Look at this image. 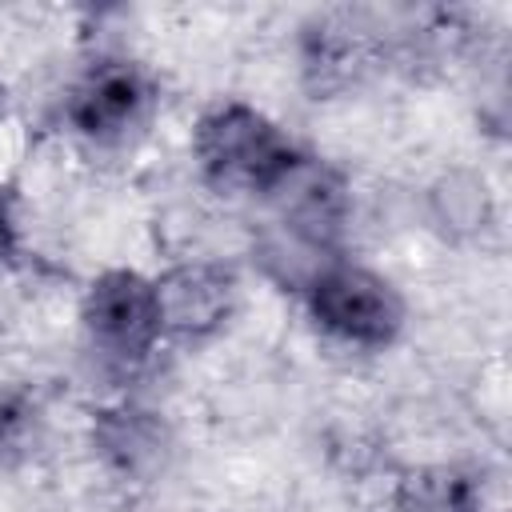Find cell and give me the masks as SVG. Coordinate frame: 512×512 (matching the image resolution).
<instances>
[{"label": "cell", "instance_id": "6da1fadb", "mask_svg": "<svg viewBox=\"0 0 512 512\" xmlns=\"http://www.w3.org/2000/svg\"><path fill=\"white\" fill-rule=\"evenodd\" d=\"M300 148L288 132L248 100H216L192 124V160L208 188L224 196H256L292 168Z\"/></svg>", "mask_w": 512, "mask_h": 512}, {"label": "cell", "instance_id": "7a4b0ae2", "mask_svg": "<svg viewBox=\"0 0 512 512\" xmlns=\"http://www.w3.org/2000/svg\"><path fill=\"white\" fill-rule=\"evenodd\" d=\"M76 324L84 332L88 352L120 376L140 372L164 344L152 276L136 268L100 272L76 304Z\"/></svg>", "mask_w": 512, "mask_h": 512}, {"label": "cell", "instance_id": "3957f363", "mask_svg": "<svg viewBox=\"0 0 512 512\" xmlns=\"http://www.w3.org/2000/svg\"><path fill=\"white\" fill-rule=\"evenodd\" d=\"M300 296L320 336L352 352H380L404 328V296L396 284L384 272L344 256L320 268Z\"/></svg>", "mask_w": 512, "mask_h": 512}, {"label": "cell", "instance_id": "277c9868", "mask_svg": "<svg viewBox=\"0 0 512 512\" xmlns=\"http://www.w3.org/2000/svg\"><path fill=\"white\" fill-rule=\"evenodd\" d=\"M152 80L124 56H100L88 64L68 96H64V124L100 148L128 144L152 112Z\"/></svg>", "mask_w": 512, "mask_h": 512}, {"label": "cell", "instance_id": "5b68a950", "mask_svg": "<svg viewBox=\"0 0 512 512\" xmlns=\"http://www.w3.org/2000/svg\"><path fill=\"white\" fill-rule=\"evenodd\" d=\"M164 340H208L240 308V276L224 256H180L152 276Z\"/></svg>", "mask_w": 512, "mask_h": 512}, {"label": "cell", "instance_id": "8992f818", "mask_svg": "<svg viewBox=\"0 0 512 512\" xmlns=\"http://www.w3.org/2000/svg\"><path fill=\"white\" fill-rule=\"evenodd\" d=\"M88 440L104 472H112L116 480H132V484L156 480L172 456L168 420L140 400H116L100 408L92 416Z\"/></svg>", "mask_w": 512, "mask_h": 512}, {"label": "cell", "instance_id": "52a82bcc", "mask_svg": "<svg viewBox=\"0 0 512 512\" xmlns=\"http://www.w3.org/2000/svg\"><path fill=\"white\" fill-rule=\"evenodd\" d=\"M428 216L452 240H476L496 220V192L476 168H444L428 184Z\"/></svg>", "mask_w": 512, "mask_h": 512}, {"label": "cell", "instance_id": "ba28073f", "mask_svg": "<svg viewBox=\"0 0 512 512\" xmlns=\"http://www.w3.org/2000/svg\"><path fill=\"white\" fill-rule=\"evenodd\" d=\"M388 512H480V492L456 468H412L392 484Z\"/></svg>", "mask_w": 512, "mask_h": 512}, {"label": "cell", "instance_id": "9c48e42d", "mask_svg": "<svg viewBox=\"0 0 512 512\" xmlns=\"http://www.w3.org/2000/svg\"><path fill=\"white\" fill-rule=\"evenodd\" d=\"M36 416V400L24 388L0 384V460L20 456L28 440H36Z\"/></svg>", "mask_w": 512, "mask_h": 512}, {"label": "cell", "instance_id": "30bf717a", "mask_svg": "<svg viewBox=\"0 0 512 512\" xmlns=\"http://www.w3.org/2000/svg\"><path fill=\"white\" fill-rule=\"evenodd\" d=\"M0 104H4V76H0Z\"/></svg>", "mask_w": 512, "mask_h": 512}]
</instances>
